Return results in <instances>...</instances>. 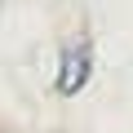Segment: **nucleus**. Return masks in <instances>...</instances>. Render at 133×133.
<instances>
[{"label":"nucleus","mask_w":133,"mask_h":133,"mask_svg":"<svg viewBox=\"0 0 133 133\" xmlns=\"http://www.w3.org/2000/svg\"><path fill=\"white\" fill-rule=\"evenodd\" d=\"M89 76H93V44L89 40H71L62 49V62H58V93L62 98H76L84 84H89Z\"/></svg>","instance_id":"obj_1"}]
</instances>
